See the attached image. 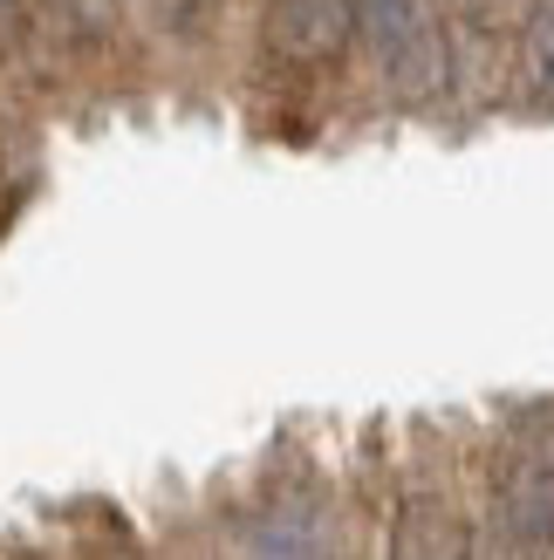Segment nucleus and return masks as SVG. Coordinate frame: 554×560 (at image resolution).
<instances>
[{"instance_id": "obj_1", "label": "nucleus", "mask_w": 554, "mask_h": 560, "mask_svg": "<svg viewBox=\"0 0 554 560\" xmlns=\"http://www.w3.org/2000/svg\"><path fill=\"white\" fill-rule=\"evenodd\" d=\"M356 35L349 0H267L261 42L281 69H328Z\"/></svg>"}, {"instance_id": "obj_2", "label": "nucleus", "mask_w": 554, "mask_h": 560, "mask_svg": "<svg viewBox=\"0 0 554 560\" xmlns=\"http://www.w3.org/2000/svg\"><path fill=\"white\" fill-rule=\"evenodd\" d=\"M363 21H370V42L383 48V62L397 75H431V27L418 14V0H363Z\"/></svg>"}, {"instance_id": "obj_3", "label": "nucleus", "mask_w": 554, "mask_h": 560, "mask_svg": "<svg viewBox=\"0 0 554 560\" xmlns=\"http://www.w3.org/2000/svg\"><path fill=\"white\" fill-rule=\"evenodd\" d=\"M459 14L473 27H486V35H507V27L534 21V0H459Z\"/></svg>"}, {"instance_id": "obj_4", "label": "nucleus", "mask_w": 554, "mask_h": 560, "mask_svg": "<svg viewBox=\"0 0 554 560\" xmlns=\"http://www.w3.org/2000/svg\"><path fill=\"white\" fill-rule=\"evenodd\" d=\"M534 82L554 96V14H541V21H534Z\"/></svg>"}]
</instances>
